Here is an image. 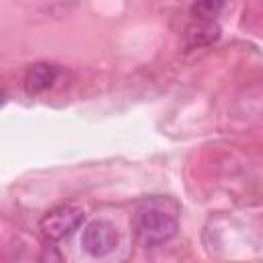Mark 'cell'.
I'll return each mask as SVG.
<instances>
[{
	"instance_id": "obj_4",
	"label": "cell",
	"mask_w": 263,
	"mask_h": 263,
	"mask_svg": "<svg viewBox=\"0 0 263 263\" xmlns=\"http://www.w3.org/2000/svg\"><path fill=\"white\" fill-rule=\"evenodd\" d=\"M60 74L62 70L53 64H33L25 74V88L29 95H39L51 88L58 82Z\"/></svg>"
},
{
	"instance_id": "obj_5",
	"label": "cell",
	"mask_w": 263,
	"mask_h": 263,
	"mask_svg": "<svg viewBox=\"0 0 263 263\" xmlns=\"http://www.w3.org/2000/svg\"><path fill=\"white\" fill-rule=\"evenodd\" d=\"M218 37H220V27L214 21H199V23L187 27V33H185V39H187L189 47L208 45V43L216 41Z\"/></svg>"
},
{
	"instance_id": "obj_2",
	"label": "cell",
	"mask_w": 263,
	"mask_h": 263,
	"mask_svg": "<svg viewBox=\"0 0 263 263\" xmlns=\"http://www.w3.org/2000/svg\"><path fill=\"white\" fill-rule=\"evenodd\" d=\"M82 220H84L82 208H78L74 203H62V205L51 208L41 218L39 228L49 240H62V238L70 236L74 230H78Z\"/></svg>"
},
{
	"instance_id": "obj_3",
	"label": "cell",
	"mask_w": 263,
	"mask_h": 263,
	"mask_svg": "<svg viewBox=\"0 0 263 263\" xmlns=\"http://www.w3.org/2000/svg\"><path fill=\"white\" fill-rule=\"evenodd\" d=\"M80 242H82V249L90 257L101 259V257L111 255L117 249L119 232H117V228L109 220L97 218V220H92V222L86 224V228L82 230Z\"/></svg>"
},
{
	"instance_id": "obj_6",
	"label": "cell",
	"mask_w": 263,
	"mask_h": 263,
	"mask_svg": "<svg viewBox=\"0 0 263 263\" xmlns=\"http://www.w3.org/2000/svg\"><path fill=\"white\" fill-rule=\"evenodd\" d=\"M222 8H224L222 2H195L191 6V14L199 21H212L214 16H218Z\"/></svg>"
},
{
	"instance_id": "obj_1",
	"label": "cell",
	"mask_w": 263,
	"mask_h": 263,
	"mask_svg": "<svg viewBox=\"0 0 263 263\" xmlns=\"http://www.w3.org/2000/svg\"><path fill=\"white\" fill-rule=\"evenodd\" d=\"M134 232L144 247L171 240L179 230V205L168 197L144 199L134 214Z\"/></svg>"
}]
</instances>
